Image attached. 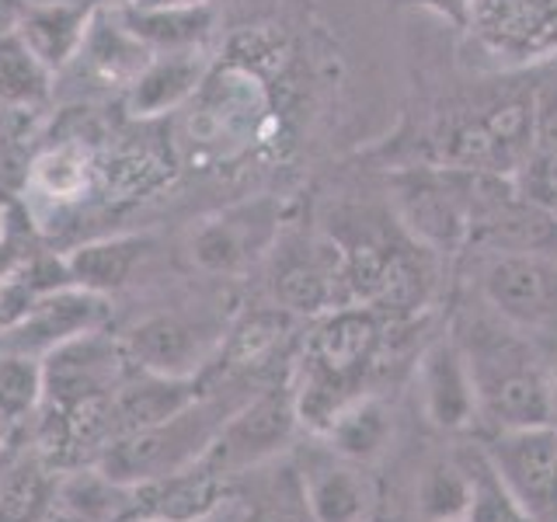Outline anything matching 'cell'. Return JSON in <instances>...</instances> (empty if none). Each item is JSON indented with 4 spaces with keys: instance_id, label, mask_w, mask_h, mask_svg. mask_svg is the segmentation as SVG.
Returning <instances> with one entry per match:
<instances>
[{
    "instance_id": "7402d4cb",
    "label": "cell",
    "mask_w": 557,
    "mask_h": 522,
    "mask_svg": "<svg viewBox=\"0 0 557 522\" xmlns=\"http://www.w3.org/2000/svg\"><path fill=\"white\" fill-rule=\"evenodd\" d=\"M126 25L150 52H191L216 25L213 8H119Z\"/></svg>"
},
{
    "instance_id": "2e32d148",
    "label": "cell",
    "mask_w": 557,
    "mask_h": 522,
    "mask_svg": "<svg viewBox=\"0 0 557 522\" xmlns=\"http://www.w3.org/2000/svg\"><path fill=\"white\" fill-rule=\"evenodd\" d=\"M231 501L240 505V522H318L307 505L296 460H265L240 470L231 484Z\"/></svg>"
},
{
    "instance_id": "5bb4252c",
    "label": "cell",
    "mask_w": 557,
    "mask_h": 522,
    "mask_svg": "<svg viewBox=\"0 0 557 522\" xmlns=\"http://www.w3.org/2000/svg\"><path fill=\"white\" fill-rule=\"evenodd\" d=\"M129 359L136 370L161 373V376H199L206 370L213 335L206 324H196L182 313H157V318L139 321L126 338Z\"/></svg>"
},
{
    "instance_id": "8992f818",
    "label": "cell",
    "mask_w": 557,
    "mask_h": 522,
    "mask_svg": "<svg viewBox=\"0 0 557 522\" xmlns=\"http://www.w3.org/2000/svg\"><path fill=\"white\" fill-rule=\"evenodd\" d=\"M463 32L509 74L557 63V0H474Z\"/></svg>"
},
{
    "instance_id": "4dcf8cb0",
    "label": "cell",
    "mask_w": 557,
    "mask_h": 522,
    "mask_svg": "<svg viewBox=\"0 0 557 522\" xmlns=\"http://www.w3.org/2000/svg\"><path fill=\"white\" fill-rule=\"evenodd\" d=\"M25 11H28V0H0V39L17 35V28L25 22Z\"/></svg>"
},
{
    "instance_id": "f1b7e54d",
    "label": "cell",
    "mask_w": 557,
    "mask_h": 522,
    "mask_svg": "<svg viewBox=\"0 0 557 522\" xmlns=\"http://www.w3.org/2000/svg\"><path fill=\"white\" fill-rule=\"evenodd\" d=\"M411 4L446 17V22H453L457 28H467V17H470V8H474V0H411Z\"/></svg>"
},
{
    "instance_id": "ba28073f",
    "label": "cell",
    "mask_w": 557,
    "mask_h": 522,
    "mask_svg": "<svg viewBox=\"0 0 557 522\" xmlns=\"http://www.w3.org/2000/svg\"><path fill=\"white\" fill-rule=\"evenodd\" d=\"M136 365L126 345L112 341L104 331L66 341L42 359V411H77L104 405L129 380Z\"/></svg>"
},
{
    "instance_id": "cb8c5ba5",
    "label": "cell",
    "mask_w": 557,
    "mask_h": 522,
    "mask_svg": "<svg viewBox=\"0 0 557 522\" xmlns=\"http://www.w3.org/2000/svg\"><path fill=\"white\" fill-rule=\"evenodd\" d=\"M147 251H150L147 237H109V240L84 244V248L70 251L63 261L70 283L109 296L112 289H122L129 283L136 265L147 258Z\"/></svg>"
},
{
    "instance_id": "4fadbf2b",
    "label": "cell",
    "mask_w": 557,
    "mask_h": 522,
    "mask_svg": "<svg viewBox=\"0 0 557 522\" xmlns=\"http://www.w3.org/2000/svg\"><path fill=\"white\" fill-rule=\"evenodd\" d=\"M414 376L418 394H422V411L440 432H467L481 422L474 380H470L467 359L449 331L425 345Z\"/></svg>"
},
{
    "instance_id": "6da1fadb",
    "label": "cell",
    "mask_w": 557,
    "mask_h": 522,
    "mask_svg": "<svg viewBox=\"0 0 557 522\" xmlns=\"http://www.w3.org/2000/svg\"><path fill=\"white\" fill-rule=\"evenodd\" d=\"M449 335L467 359L487 432L554 425V365L533 335L498 318L478 293L457 310Z\"/></svg>"
},
{
    "instance_id": "1f68e13d",
    "label": "cell",
    "mask_w": 557,
    "mask_h": 522,
    "mask_svg": "<svg viewBox=\"0 0 557 522\" xmlns=\"http://www.w3.org/2000/svg\"><path fill=\"white\" fill-rule=\"evenodd\" d=\"M216 0H133V8H213Z\"/></svg>"
},
{
    "instance_id": "d6986e66",
    "label": "cell",
    "mask_w": 557,
    "mask_h": 522,
    "mask_svg": "<svg viewBox=\"0 0 557 522\" xmlns=\"http://www.w3.org/2000/svg\"><path fill=\"white\" fill-rule=\"evenodd\" d=\"M60 467L39 446L17 443L0 481V522H49L57 509Z\"/></svg>"
},
{
    "instance_id": "d590c367",
    "label": "cell",
    "mask_w": 557,
    "mask_h": 522,
    "mask_svg": "<svg viewBox=\"0 0 557 522\" xmlns=\"http://www.w3.org/2000/svg\"><path fill=\"white\" fill-rule=\"evenodd\" d=\"M554 425H557V365H554Z\"/></svg>"
},
{
    "instance_id": "e0dca14e",
    "label": "cell",
    "mask_w": 557,
    "mask_h": 522,
    "mask_svg": "<svg viewBox=\"0 0 557 522\" xmlns=\"http://www.w3.org/2000/svg\"><path fill=\"white\" fill-rule=\"evenodd\" d=\"M91 17L95 8L81 4V0H28L17 39L49 74H60L63 66L77 60Z\"/></svg>"
},
{
    "instance_id": "ffe728a7",
    "label": "cell",
    "mask_w": 557,
    "mask_h": 522,
    "mask_svg": "<svg viewBox=\"0 0 557 522\" xmlns=\"http://www.w3.org/2000/svg\"><path fill=\"white\" fill-rule=\"evenodd\" d=\"M77 60H84L87 66H91L104 84L129 87L139 74H144V66L153 60V52L139 42L126 25H122L119 11L101 8L91 17V28H87V35H84V46L77 52Z\"/></svg>"
},
{
    "instance_id": "3957f363",
    "label": "cell",
    "mask_w": 557,
    "mask_h": 522,
    "mask_svg": "<svg viewBox=\"0 0 557 522\" xmlns=\"http://www.w3.org/2000/svg\"><path fill=\"white\" fill-rule=\"evenodd\" d=\"M248 397H255V394L223 397V390H209L206 397L191 400L185 411H178L161 425L119 435V439H112L109 446H104V452L98 457L95 467L109 481L126 484V487L178 474V470L202 460V452L209 449V443L216 439L220 425Z\"/></svg>"
},
{
    "instance_id": "83f0119b",
    "label": "cell",
    "mask_w": 557,
    "mask_h": 522,
    "mask_svg": "<svg viewBox=\"0 0 557 522\" xmlns=\"http://www.w3.org/2000/svg\"><path fill=\"white\" fill-rule=\"evenodd\" d=\"M52 74L32 57L25 42L11 35L0 39V101L4 104H42L49 98Z\"/></svg>"
},
{
    "instance_id": "30bf717a",
    "label": "cell",
    "mask_w": 557,
    "mask_h": 522,
    "mask_svg": "<svg viewBox=\"0 0 557 522\" xmlns=\"http://www.w3.org/2000/svg\"><path fill=\"white\" fill-rule=\"evenodd\" d=\"M112 318V307L101 293L81 289V286H63L39 296L22 318L11 327L0 331V352L28 356V359H46L66 341L101 331Z\"/></svg>"
},
{
    "instance_id": "8d00e7d4",
    "label": "cell",
    "mask_w": 557,
    "mask_h": 522,
    "mask_svg": "<svg viewBox=\"0 0 557 522\" xmlns=\"http://www.w3.org/2000/svg\"><path fill=\"white\" fill-rule=\"evenodd\" d=\"M453 522H460V519H453Z\"/></svg>"
},
{
    "instance_id": "f546056e",
    "label": "cell",
    "mask_w": 557,
    "mask_h": 522,
    "mask_svg": "<svg viewBox=\"0 0 557 522\" xmlns=\"http://www.w3.org/2000/svg\"><path fill=\"white\" fill-rule=\"evenodd\" d=\"M28 261V251L22 240H14L11 234H0V286L8 283V278L22 269Z\"/></svg>"
},
{
    "instance_id": "e575fe53",
    "label": "cell",
    "mask_w": 557,
    "mask_h": 522,
    "mask_svg": "<svg viewBox=\"0 0 557 522\" xmlns=\"http://www.w3.org/2000/svg\"><path fill=\"white\" fill-rule=\"evenodd\" d=\"M17 439H22V435H17ZM17 439L0 452V481H4V470H8V463H11V452H14V446H17Z\"/></svg>"
},
{
    "instance_id": "7a4b0ae2",
    "label": "cell",
    "mask_w": 557,
    "mask_h": 522,
    "mask_svg": "<svg viewBox=\"0 0 557 522\" xmlns=\"http://www.w3.org/2000/svg\"><path fill=\"white\" fill-rule=\"evenodd\" d=\"M391 321L387 313L356 303L335 307L313 321L289 373L300 425L321 435L348 400L370 394V380L387 356Z\"/></svg>"
},
{
    "instance_id": "603a6c76",
    "label": "cell",
    "mask_w": 557,
    "mask_h": 522,
    "mask_svg": "<svg viewBox=\"0 0 557 522\" xmlns=\"http://www.w3.org/2000/svg\"><path fill=\"white\" fill-rule=\"evenodd\" d=\"M391 432H394V418H391L387 400L376 390H370L356 400H348V405L331 418L318 439H324L331 449L342 452L348 460L370 463L387 449Z\"/></svg>"
},
{
    "instance_id": "5b68a950",
    "label": "cell",
    "mask_w": 557,
    "mask_h": 522,
    "mask_svg": "<svg viewBox=\"0 0 557 522\" xmlns=\"http://www.w3.org/2000/svg\"><path fill=\"white\" fill-rule=\"evenodd\" d=\"M474 293L536 341L557 338V258L474 251Z\"/></svg>"
},
{
    "instance_id": "277c9868",
    "label": "cell",
    "mask_w": 557,
    "mask_h": 522,
    "mask_svg": "<svg viewBox=\"0 0 557 522\" xmlns=\"http://www.w3.org/2000/svg\"><path fill=\"white\" fill-rule=\"evenodd\" d=\"M397 223L435 258H453L470 244V171L411 164L387 178Z\"/></svg>"
},
{
    "instance_id": "9c48e42d",
    "label": "cell",
    "mask_w": 557,
    "mask_h": 522,
    "mask_svg": "<svg viewBox=\"0 0 557 522\" xmlns=\"http://www.w3.org/2000/svg\"><path fill=\"white\" fill-rule=\"evenodd\" d=\"M481 452L533 522H557V425L487 432Z\"/></svg>"
},
{
    "instance_id": "52a82bcc",
    "label": "cell",
    "mask_w": 557,
    "mask_h": 522,
    "mask_svg": "<svg viewBox=\"0 0 557 522\" xmlns=\"http://www.w3.org/2000/svg\"><path fill=\"white\" fill-rule=\"evenodd\" d=\"M296 425H300V414H296L293 383L286 380L261 387L220 425L216 439L202 452V463L226 477H237L240 470L275 460L293 443Z\"/></svg>"
},
{
    "instance_id": "44dd1931",
    "label": "cell",
    "mask_w": 557,
    "mask_h": 522,
    "mask_svg": "<svg viewBox=\"0 0 557 522\" xmlns=\"http://www.w3.org/2000/svg\"><path fill=\"white\" fill-rule=\"evenodd\" d=\"M206 74V63L199 52H153V60L144 66L126 91L133 115H161L178 109V104L196 91Z\"/></svg>"
},
{
    "instance_id": "ac0fdd59",
    "label": "cell",
    "mask_w": 557,
    "mask_h": 522,
    "mask_svg": "<svg viewBox=\"0 0 557 522\" xmlns=\"http://www.w3.org/2000/svg\"><path fill=\"white\" fill-rule=\"evenodd\" d=\"M199 397V376H161L139 370V376L122 383L112 397V435L119 439V435L161 425Z\"/></svg>"
},
{
    "instance_id": "484cf974",
    "label": "cell",
    "mask_w": 557,
    "mask_h": 522,
    "mask_svg": "<svg viewBox=\"0 0 557 522\" xmlns=\"http://www.w3.org/2000/svg\"><path fill=\"white\" fill-rule=\"evenodd\" d=\"M42 408V362L14 352H0V418L25 432L28 418Z\"/></svg>"
},
{
    "instance_id": "9a60e30c",
    "label": "cell",
    "mask_w": 557,
    "mask_h": 522,
    "mask_svg": "<svg viewBox=\"0 0 557 522\" xmlns=\"http://www.w3.org/2000/svg\"><path fill=\"white\" fill-rule=\"evenodd\" d=\"M275 234H278V209L272 202L244 206L220 220H209L191 237V261L202 272L234 275L244 265H251L269 248Z\"/></svg>"
},
{
    "instance_id": "4316f807",
    "label": "cell",
    "mask_w": 557,
    "mask_h": 522,
    "mask_svg": "<svg viewBox=\"0 0 557 522\" xmlns=\"http://www.w3.org/2000/svg\"><path fill=\"white\" fill-rule=\"evenodd\" d=\"M470 463V498L460 522H533L530 512L516 501L505 481L484 460L481 446L467 452Z\"/></svg>"
},
{
    "instance_id": "8fae6325",
    "label": "cell",
    "mask_w": 557,
    "mask_h": 522,
    "mask_svg": "<svg viewBox=\"0 0 557 522\" xmlns=\"http://www.w3.org/2000/svg\"><path fill=\"white\" fill-rule=\"evenodd\" d=\"M296 470L318 522H373L380 487L366 463L348 460L324 443L296 452Z\"/></svg>"
},
{
    "instance_id": "d4e9b609",
    "label": "cell",
    "mask_w": 557,
    "mask_h": 522,
    "mask_svg": "<svg viewBox=\"0 0 557 522\" xmlns=\"http://www.w3.org/2000/svg\"><path fill=\"white\" fill-rule=\"evenodd\" d=\"M470 498V463L463 457H443L425 467L418 481V512L425 522H453L463 519Z\"/></svg>"
},
{
    "instance_id": "836d02e7",
    "label": "cell",
    "mask_w": 557,
    "mask_h": 522,
    "mask_svg": "<svg viewBox=\"0 0 557 522\" xmlns=\"http://www.w3.org/2000/svg\"><path fill=\"white\" fill-rule=\"evenodd\" d=\"M17 435H22V432H14V428L4 422V418H0V452H4V449L17 439Z\"/></svg>"
},
{
    "instance_id": "7c38bea8",
    "label": "cell",
    "mask_w": 557,
    "mask_h": 522,
    "mask_svg": "<svg viewBox=\"0 0 557 522\" xmlns=\"http://www.w3.org/2000/svg\"><path fill=\"white\" fill-rule=\"evenodd\" d=\"M231 484L234 477L199 460L178 474L136 484L126 522H206L231 501Z\"/></svg>"
},
{
    "instance_id": "d6a6232c",
    "label": "cell",
    "mask_w": 557,
    "mask_h": 522,
    "mask_svg": "<svg viewBox=\"0 0 557 522\" xmlns=\"http://www.w3.org/2000/svg\"><path fill=\"white\" fill-rule=\"evenodd\" d=\"M81 4L95 8V11H101V8H109V11H119V8H129L133 0H81Z\"/></svg>"
}]
</instances>
